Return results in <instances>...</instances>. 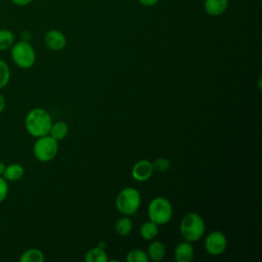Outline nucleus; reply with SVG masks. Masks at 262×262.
<instances>
[{
  "instance_id": "7",
  "label": "nucleus",
  "mask_w": 262,
  "mask_h": 262,
  "mask_svg": "<svg viewBox=\"0 0 262 262\" xmlns=\"http://www.w3.org/2000/svg\"><path fill=\"white\" fill-rule=\"evenodd\" d=\"M205 250L211 256H219L224 253L227 247V239L223 232L214 230L205 237Z\"/></svg>"
},
{
  "instance_id": "6",
  "label": "nucleus",
  "mask_w": 262,
  "mask_h": 262,
  "mask_svg": "<svg viewBox=\"0 0 262 262\" xmlns=\"http://www.w3.org/2000/svg\"><path fill=\"white\" fill-rule=\"evenodd\" d=\"M58 152V141L50 135L38 137L33 146V154L40 162H49L53 160Z\"/></svg>"
},
{
  "instance_id": "26",
  "label": "nucleus",
  "mask_w": 262,
  "mask_h": 262,
  "mask_svg": "<svg viewBox=\"0 0 262 262\" xmlns=\"http://www.w3.org/2000/svg\"><path fill=\"white\" fill-rule=\"evenodd\" d=\"M21 36H23V41H26V42H30V40L32 39V34L29 31H25Z\"/></svg>"
},
{
  "instance_id": "16",
  "label": "nucleus",
  "mask_w": 262,
  "mask_h": 262,
  "mask_svg": "<svg viewBox=\"0 0 262 262\" xmlns=\"http://www.w3.org/2000/svg\"><path fill=\"white\" fill-rule=\"evenodd\" d=\"M132 227H133L132 221L129 218V216H126V215L124 217L119 218L115 223V231L117 234L121 236L128 235L131 232Z\"/></svg>"
},
{
  "instance_id": "28",
  "label": "nucleus",
  "mask_w": 262,
  "mask_h": 262,
  "mask_svg": "<svg viewBox=\"0 0 262 262\" xmlns=\"http://www.w3.org/2000/svg\"><path fill=\"white\" fill-rule=\"evenodd\" d=\"M4 169H5V165H4V163L0 162V176L3 174V172H4Z\"/></svg>"
},
{
  "instance_id": "22",
  "label": "nucleus",
  "mask_w": 262,
  "mask_h": 262,
  "mask_svg": "<svg viewBox=\"0 0 262 262\" xmlns=\"http://www.w3.org/2000/svg\"><path fill=\"white\" fill-rule=\"evenodd\" d=\"M151 163H152L154 170H156L158 172H166L170 168V161L166 158H163V157H160V158L156 159Z\"/></svg>"
},
{
  "instance_id": "2",
  "label": "nucleus",
  "mask_w": 262,
  "mask_h": 262,
  "mask_svg": "<svg viewBox=\"0 0 262 262\" xmlns=\"http://www.w3.org/2000/svg\"><path fill=\"white\" fill-rule=\"evenodd\" d=\"M206 224L203 217L195 213L189 212L185 214L179 224V231L184 241L196 242L205 233Z\"/></svg>"
},
{
  "instance_id": "24",
  "label": "nucleus",
  "mask_w": 262,
  "mask_h": 262,
  "mask_svg": "<svg viewBox=\"0 0 262 262\" xmlns=\"http://www.w3.org/2000/svg\"><path fill=\"white\" fill-rule=\"evenodd\" d=\"M10 1L17 6H26V5H29L31 2H33V0H10Z\"/></svg>"
},
{
  "instance_id": "12",
  "label": "nucleus",
  "mask_w": 262,
  "mask_h": 262,
  "mask_svg": "<svg viewBox=\"0 0 262 262\" xmlns=\"http://www.w3.org/2000/svg\"><path fill=\"white\" fill-rule=\"evenodd\" d=\"M146 254L150 260L159 262L163 260L166 255L165 245L160 241H154L148 245Z\"/></svg>"
},
{
  "instance_id": "10",
  "label": "nucleus",
  "mask_w": 262,
  "mask_h": 262,
  "mask_svg": "<svg viewBox=\"0 0 262 262\" xmlns=\"http://www.w3.org/2000/svg\"><path fill=\"white\" fill-rule=\"evenodd\" d=\"M194 257V250L190 242L183 241L176 245L174 258L177 262H190Z\"/></svg>"
},
{
  "instance_id": "27",
  "label": "nucleus",
  "mask_w": 262,
  "mask_h": 262,
  "mask_svg": "<svg viewBox=\"0 0 262 262\" xmlns=\"http://www.w3.org/2000/svg\"><path fill=\"white\" fill-rule=\"evenodd\" d=\"M4 108H5V99L3 95L0 93V114L4 111Z\"/></svg>"
},
{
  "instance_id": "13",
  "label": "nucleus",
  "mask_w": 262,
  "mask_h": 262,
  "mask_svg": "<svg viewBox=\"0 0 262 262\" xmlns=\"http://www.w3.org/2000/svg\"><path fill=\"white\" fill-rule=\"evenodd\" d=\"M24 174H25L24 167L20 164L12 163V164L5 166L2 176L7 181H17L24 176Z\"/></svg>"
},
{
  "instance_id": "3",
  "label": "nucleus",
  "mask_w": 262,
  "mask_h": 262,
  "mask_svg": "<svg viewBox=\"0 0 262 262\" xmlns=\"http://www.w3.org/2000/svg\"><path fill=\"white\" fill-rule=\"evenodd\" d=\"M147 215L149 220L157 225H164L173 216L172 204L164 196H157L150 201L147 207Z\"/></svg>"
},
{
  "instance_id": "20",
  "label": "nucleus",
  "mask_w": 262,
  "mask_h": 262,
  "mask_svg": "<svg viewBox=\"0 0 262 262\" xmlns=\"http://www.w3.org/2000/svg\"><path fill=\"white\" fill-rule=\"evenodd\" d=\"M149 258L143 250L133 249L129 251L126 255V261L128 262H148Z\"/></svg>"
},
{
  "instance_id": "21",
  "label": "nucleus",
  "mask_w": 262,
  "mask_h": 262,
  "mask_svg": "<svg viewBox=\"0 0 262 262\" xmlns=\"http://www.w3.org/2000/svg\"><path fill=\"white\" fill-rule=\"evenodd\" d=\"M10 79V70L8 64L0 59V89L5 87Z\"/></svg>"
},
{
  "instance_id": "17",
  "label": "nucleus",
  "mask_w": 262,
  "mask_h": 262,
  "mask_svg": "<svg viewBox=\"0 0 262 262\" xmlns=\"http://www.w3.org/2000/svg\"><path fill=\"white\" fill-rule=\"evenodd\" d=\"M159 225H157L156 223H154L152 221L148 220L145 221L141 227H140V235L142 236L143 239L145 241H151L154 239L158 233H159Z\"/></svg>"
},
{
  "instance_id": "15",
  "label": "nucleus",
  "mask_w": 262,
  "mask_h": 262,
  "mask_svg": "<svg viewBox=\"0 0 262 262\" xmlns=\"http://www.w3.org/2000/svg\"><path fill=\"white\" fill-rule=\"evenodd\" d=\"M85 261L86 262H107L108 258L104 249L95 247L86 252Z\"/></svg>"
},
{
  "instance_id": "8",
  "label": "nucleus",
  "mask_w": 262,
  "mask_h": 262,
  "mask_svg": "<svg viewBox=\"0 0 262 262\" xmlns=\"http://www.w3.org/2000/svg\"><path fill=\"white\" fill-rule=\"evenodd\" d=\"M154 167H152V163L148 160H139L137 161L133 167H132V177L139 181V182H143L148 180L152 173H154Z\"/></svg>"
},
{
  "instance_id": "25",
  "label": "nucleus",
  "mask_w": 262,
  "mask_h": 262,
  "mask_svg": "<svg viewBox=\"0 0 262 262\" xmlns=\"http://www.w3.org/2000/svg\"><path fill=\"white\" fill-rule=\"evenodd\" d=\"M139 2L143 6H154L159 2V0H139Z\"/></svg>"
},
{
  "instance_id": "5",
  "label": "nucleus",
  "mask_w": 262,
  "mask_h": 262,
  "mask_svg": "<svg viewBox=\"0 0 262 262\" xmlns=\"http://www.w3.org/2000/svg\"><path fill=\"white\" fill-rule=\"evenodd\" d=\"M11 58L18 68L27 70L34 66L36 53L30 42L21 40L11 46Z\"/></svg>"
},
{
  "instance_id": "11",
  "label": "nucleus",
  "mask_w": 262,
  "mask_h": 262,
  "mask_svg": "<svg viewBox=\"0 0 262 262\" xmlns=\"http://www.w3.org/2000/svg\"><path fill=\"white\" fill-rule=\"evenodd\" d=\"M228 6V0H205L204 7L208 14L218 16L225 12Z\"/></svg>"
},
{
  "instance_id": "14",
  "label": "nucleus",
  "mask_w": 262,
  "mask_h": 262,
  "mask_svg": "<svg viewBox=\"0 0 262 262\" xmlns=\"http://www.w3.org/2000/svg\"><path fill=\"white\" fill-rule=\"evenodd\" d=\"M68 132H69L68 125L63 121H58L55 123L52 122V125L50 127L48 135H50L55 140L59 141L68 135Z\"/></svg>"
},
{
  "instance_id": "23",
  "label": "nucleus",
  "mask_w": 262,
  "mask_h": 262,
  "mask_svg": "<svg viewBox=\"0 0 262 262\" xmlns=\"http://www.w3.org/2000/svg\"><path fill=\"white\" fill-rule=\"evenodd\" d=\"M7 193H8L7 180L3 176H0V203L6 199Z\"/></svg>"
},
{
  "instance_id": "4",
  "label": "nucleus",
  "mask_w": 262,
  "mask_h": 262,
  "mask_svg": "<svg viewBox=\"0 0 262 262\" xmlns=\"http://www.w3.org/2000/svg\"><path fill=\"white\" fill-rule=\"evenodd\" d=\"M140 204V193L134 187H125L116 196V207L118 211L126 216L135 214L139 209Z\"/></svg>"
},
{
  "instance_id": "18",
  "label": "nucleus",
  "mask_w": 262,
  "mask_h": 262,
  "mask_svg": "<svg viewBox=\"0 0 262 262\" xmlns=\"http://www.w3.org/2000/svg\"><path fill=\"white\" fill-rule=\"evenodd\" d=\"M45 260L44 254L41 250L32 248L25 251L19 257L20 262H43Z\"/></svg>"
},
{
  "instance_id": "1",
  "label": "nucleus",
  "mask_w": 262,
  "mask_h": 262,
  "mask_svg": "<svg viewBox=\"0 0 262 262\" xmlns=\"http://www.w3.org/2000/svg\"><path fill=\"white\" fill-rule=\"evenodd\" d=\"M52 119L49 113L41 107L31 110L25 119V127L27 132L34 137H41L49 134Z\"/></svg>"
},
{
  "instance_id": "19",
  "label": "nucleus",
  "mask_w": 262,
  "mask_h": 262,
  "mask_svg": "<svg viewBox=\"0 0 262 262\" xmlns=\"http://www.w3.org/2000/svg\"><path fill=\"white\" fill-rule=\"evenodd\" d=\"M14 43V35L12 31L8 29L0 30V50H6L11 48Z\"/></svg>"
},
{
  "instance_id": "9",
  "label": "nucleus",
  "mask_w": 262,
  "mask_h": 262,
  "mask_svg": "<svg viewBox=\"0 0 262 262\" xmlns=\"http://www.w3.org/2000/svg\"><path fill=\"white\" fill-rule=\"evenodd\" d=\"M45 45L53 50V51H60L66 47L67 39L66 36L57 30H49L44 37Z\"/></svg>"
}]
</instances>
